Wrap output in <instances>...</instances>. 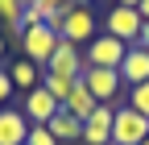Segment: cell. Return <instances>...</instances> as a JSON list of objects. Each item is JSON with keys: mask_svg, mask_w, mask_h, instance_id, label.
I'll list each match as a JSON object with an SVG mask.
<instances>
[{"mask_svg": "<svg viewBox=\"0 0 149 145\" xmlns=\"http://www.w3.org/2000/svg\"><path fill=\"white\" fill-rule=\"evenodd\" d=\"M128 108H137L141 116H149V83H137V87H128Z\"/></svg>", "mask_w": 149, "mask_h": 145, "instance_id": "e0dca14e", "label": "cell"}, {"mask_svg": "<svg viewBox=\"0 0 149 145\" xmlns=\"http://www.w3.org/2000/svg\"><path fill=\"white\" fill-rule=\"evenodd\" d=\"M33 4H42L46 13H58V8H70V0H33Z\"/></svg>", "mask_w": 149, "mask_h": 145, "instance_id": "44dd1931", "label": "cell"}, {"mask_svg": "<svg viewBox=\"0 0 149 145\" xmlns=\"http://www.w3.org/2000/svg\"><path fill=\"white\" fill-rule=\"evenodd\" d=\"M25 145H58V137H54L46 124H29V137H25Z\"/></svg>", "mask_w": 149, "mask_h": 145, "instance_id": "d6986e66", "label": "cell"}, {"mask_svg": "<svg viewBox=\"0 0 149 145\" xmlns=\"http://www.w3.org/2000/svg\"><path fill=\"white\" fill-rule=\"evenodd\" d=\"M50 75H66V79H83V70H87V58H83V46H74V42H58V50H54V58L46 62Z\"/></svg>", "mask_w": 149, "mask_h": 145, "instance_id": "52a82bcc", "label": "cell"}, {"mask_svg": "<svg viewBox=\"0 0 149 145\" xmlns=\"http://www.w3.org/2000/svg\"><path fill=\"white\" fill-rule=\"evenodd\" d=\"M70 4H83V8H91V4H95V0H70Z\"/></svg>", "mask_w": 149, "mask_h": 145, "instance_id": "d4e9b609", "label": "cell"}, {"mask_svg": "<svg viewBox=\"0 0 149 145\" xmlns=\"http://www.w3.org/2000/svg\"><path fill=\"white\" fill-rule=\"evenodd\" d=\"M74 83H79V79H66V75H50V70L42 75V87H46V91H50L54 100H58V104H66V100H70Z\"/></svg>", "mask_w": 149, "mask_h": 145, "instance_id": "9a60e30c", "label": "cell"}, {"mask_svg": "<svg viewBox=\"0 0 149 145\" xmlns=\"http://www.w3.org/2000/svg\"><path fill=\"white\" fill-rule=\"evenodd\" d=\"M58 100H54L46 87H33V91H25V104H21V112L29 116V124H50L54 116H58Z\"/></svg>", "mask_w": 149, "mask_h": 145, "instance_id": "9c48e42d", "label": "cell"}, {"mask_svg": "<svg viewBox=\"0 0 149 145\" xmlns=\"http://www.w3.org/2000/svg\"><path fill=\"white\" fill-rule=\"evenodd\" d=\"M42 75H46V70L37 66V62H29V58L8 62V79H13L17 91H33V87H42Z\"/></svg>", "mask_w": 149, "mask_h": 145, "instance_id": "7c38bea8", "label": "cell"}, {"mask_svg": "<svg viewBox=\"0 0 149 145\" xmlns=\"http://www.w3.org/2000/svg\"><path fill=\"white\" fill-rule=\"evenodd\" d=\"M141 145H149V137H145V141H141Z\"/></svg>", "mask_w": 149, "mask_h": 145, "instance_id": "4316f807", "label": "cell"}, {"mask_svg": "<svg viewBox=\"0 0 149 145\" xmlns=\"http://www.w3.org/2000/svg\"><path fill=\"white\" fill-rule=\"evenodd\" d=\"M13 79H8V66H0V108H8V100H13Z\"/></svg>", "mask_w": 149, "mask_h": 145, "instance_id": "ffe728a7", "label": "cell"}, {"mask_svg": "<svg viewBox=\"0 0 149 145\" xmlns=\"http://www.w3.org/2000/svg\"><path fill=\"white\" fill-rule=\"evenodd\" d=\"M46 129L58 137V145H70V141H79V137H83V120H74L66 108H58V116H54Z\"/></svg>", "mask_w": 149, "mask_h": 145, "instance_id": "5bb4252c", "label": "cell"}, {"mask_svg": "<svg viewBox=\"0 0 149 145\" xmlns=\"http://www.w3.org/2000/svg\"><path fill=\"white\" fill-rule=\"evenodd\" d=\"M120 83H128V87L149 83V50H145V46H128V50H124V62H120Z\"/></svg>", "mask_w": 149, "mask_h": 145, "instance_id": "30bf717a", "label": "cell"}, {"mask_svg": "<svg viewBox=\"0 0 149 145\" xmlns=\"http://www.w3.org/2000/svg\"><path fill=\"white\" fill-rule=\"evenodd\" d=\"M95 33H100V25H95V13H91V8L70 4V8L62 13V38H66V42H74V46H91Z\"/></svg>", "mask_w": 149, "mask_h": 145, "instance_id": "3957f363", "label": "cell"}, {"mask_svg": "<svg viewBox=\"0 0 149 145\" xmlns=\"http://www.w3.org/2000/svg\"><path fill=\"white\" fill-rule=\"evenodd\" d=\"M112 4H124V8H137L141 0H112Z\"/></svg>", "mask_w": 149, "mask_h": 145, "instance_id": "cb8c5ba5", "label": "cell"}, {"mask_svg": "<svg viewBox=\"0 0 149 145\" xmlns=\"http://www.w3.org/2000/svg\"><path fill=\"white\" fill-rule=\"evenodd\" d=\"M112 120H116V104H100L91 120H83V145H112Z\"/></svg>", "mask_w": 149, "mask_h": 145, "instance_id": "ba28073f", "label": "cell"}, {"mask_svg": "<svg viewBox=\"0 0 149 145\" xmlns=\"http://www.w3.org/2000/svg\"><path fill=\"white\" fill-rule=\"evenodd\" d=\"M4 50H8V42H4V33H0V58H4Z\"/></svg>", "mask_w": 149, "mask_h": 145, "instance_id": "484cf974", "label": "cell"}, {"mask_svg": "<svg viewBox=\"0 0 149 145\" xmlns=\"http://www.w3.org/2000/svg\"><path fill=\"white\" fill-rule=\"evenodd\" d=\"M21 29H37V25H46V8L42 4H33V0H25V8H21V21H17Z\"/></svg>", "mask_w": 149, "mask_h": 145, "instance_id": "2e32d148", "label": "cell"}, {"mask_svg": "<svg viewBox=\"0 0 149 145\" xmlns=\"http://www.w3.org/2000/svg\"><path fill=\"white\" fill-rule=\"evenodd\" d=\"M29 137V116L21 108H0V145H25Z\"/></svg>", "mask_w": 149, "mask_h": 145, "instance_id": "8fae6325", "label": "cell"}, {"mask_svg": "<svg viewBox=\"0 0 149 145\" xmlns=\"http://www.w3.org/2000/svg\"><path fill=\"white\" fill-rule=\"evenodd\" d=\"M124 42L120 38H112V33H95V38H91V50L83 54L87 58V66H104V70H120V62H124Z\"/></svg>", "mask_w": 149, "mask_h": 145, "instance_id": "277c9868", "label": "cell"}, {"mask_svg": "<svg viewBox=\"0 0 149 145\" xmlns=\"http://www.w3.org/2000/svg\"><path fill=\"white\" fill-rule=\"evenodd\" d=\"M62 108H66V112H70L74 120H91V112L100 108V100L91 96V91H87V83L79 79V83H74V91H70V100H66Z\"/></svg>", "mask_w": 149, "mask_h": 145, "instance_id": "4fadbf2b", "label": "cell"}, {"mask_svg": "<svg viewBox=\"0 0 149 145\" xmlns=\"http://www.w3.org/2000/svg\"><path fill=\"white\" fill-rule=\"evenodd\" d=\"M141 13L137 8H124V4H112L108 8V17H104V33H112V38H120L124 46H137V38H141Z\"/></svg>", "mask_w": 149, "mask_h": 145, "instance_id": "7a4b0ae2", "label": "cell"}, {"mask_svg": "<svg viewBox=\"0 0 149 145\" xmlns=\"http://www.w3.org/2000/svg\"><path fill=\"white\" fill-rule=\"evenodd\" d=\"M83 83H87V91L95 96L100 104H116V108H124V104H120V70L87 66V70H83Z\"/></svg>", "mask_w": 149, "mask_h": 145, "instance_id": "8992f818", "label": "cell"}, {"mask_svg": "<svg viewBox=\"0 0 149 145\" xmlns=\"http://www.w3.org/2000/svg\"><path fill=\"white\" fill-rule=\"evenodd\" d=\"M137 13H141V21H149V0H141V4H137Z\"/></svg>", "mask_w": 149, "mask_h": 145, "instance_id": "603a6c76", "label": "cell"}, {"mask_svg": "<svg viewBox=\"0 0 149 145\" xmlns=\"http://www.w3.org/2000/svg\"><path fill=\"white\" fill-rule=\"evenodd\" d=\"M58 33H54L50 25H37V29H25V38H21V50H25V58L29 62H37L46 70V62L54 58V50H58Z\"/></svg>", "mask_w": 149, "mask_h": 145, "instance_id": "5b68a950", "label": "cell"}, {"mask_svg": "<svg viewBox=\"0 0 149 145\" xmlns=\"http://www.w3.org/2000/svg\"><path fill=\"white\" fill-rule=\"evenodd\" d=\"M149 137V116H141L137 108H116V120H112V145H141Z\"/></svg>", "mask_w": 149, "mask_h": 145, "instance_id": "6da1fadb", "label": "cell"}, {"mask_svg": "<svg viewBox=\"0 0 149 145\" xmlns=\"http://www.w3.org/2000/svg\"><path fill=\"white\" fill-rule=\"evenodd\" d=\"M21 8H25V0H0V21H4V29L21 21Z\"/></svg>", "mask_w": 149, "mask_h": 145, "instance_id": "ac0fdd59", "label": "cell"}, {"mask_svg": "<svg viewBox=\"0 0 149 145\" xmlns=\"http://www.w3.org/2000/svg\"><path fill=\"white\" fill-rule=\"evenodd\" d=\"M137 46H145V50H149V21L141 25V38H137Z\"/></svg>", "mask_w": 149, "mask_h": 145, "instance_id": "7402d4cb", "label": "cell"}]
</instances>
